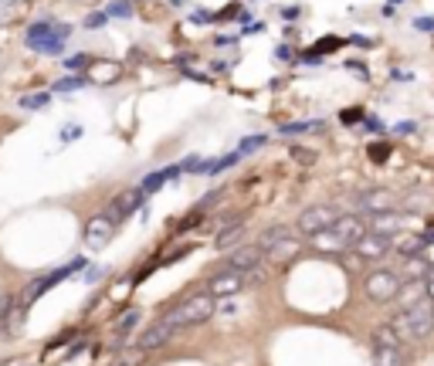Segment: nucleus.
<instances>
[{"instance_id":"nucleus-1","label":"nucleus","mask_w":434,"mask_h":366,"mask_svg":"<svg viewBox=\"0 0 434 366\" xmlns=\"http://www.w3.org/2000/svg\"><path fill=\"white\" fill-rule=\"evenodd\" d=\"M391 329L400 336V343H404V339H414V343H417V339H424V336L434 329V302L421 298V302L407 305L404 312H397V316H394Z\"/></svg>"},{"instance_id":"nucleus-2","label":"nucleus","mask_w":434,"mask_h":366,"mask_svg":"<svg viewBox=\"0 0 434 366\" xmlns=\"http://www.w3.org/2000/svg\"><path fill=\"white\" fill-rule=\"evenodd\" d=\"M214 312H217V305H214V298L204 292V295H190V298H184L180 305H173V309L163 316V323L173 325V329H187V325L207 323Z\"/></svg>"},{"instance_id":"nucleus-3","label":"nucleus","mask_w":434,"mask_h":366,"mask_svg":"<svg viewBox=\"0 0 434 366\" xmlns=\"http://www.w3.org/2000/svg\"><path fill=\"white\" fill-rule=\"evenodd\" d=\"M363 292H366L370 302L384 305V302H394L397 295L404 292V282H400V275L391 272V268H377V272H370V275L363 278Z\"/></svg>"},{"instance_id":"nucleus-4","label":"nucleus","mask_w":434,"mask_h":366,"mask_svg":"<svg viewBox=\"0 0 434 366\" xmlns=\"http://www.w3.org/2000/svg\"><path fill=\"white\" fill-rule=\"evenodd\" d=\"M339 221V210L333 207V203H316V207H306L302 214H299V234H319V231H326V227H333Z\"/></svg>"},{"instance_id":"nucleus-5","label":"nucleus","mask_w":434,"mask_h":366,"mask_svg":"<svg viewBox=\"0 0 434 366\" xmlns=\"http://www.w3.org/2000/svg\"><path fill=\"white\" fill-rule=\"evenodd\" d=\"M65 34H68V28H55V21H44V24H34L28 31V48L44 51V54H55V51H61Z\"/></svg>"},{"instance_id":"nucleus-6","label":"nucleus","mask_w":434,"mask_h":366,"mask_svg":"<svg viewBox=\"0 0 434 366\" xmlns=\"http://www.w3.org/2000/svg\"><path fill=\"white\" fill-rule=\"evenodd\" d=\"M265 261V254L255 247V244H244V247H235L228 258H224V265H221V272H237V275H244V272H251V268H258Z\"/></svg>"},{"instance_id":"nucleus-7","label":"nucleus","mask_w":434,"mask_h":366,"mask_svg":"<svg viewBox=\"0 0 434 366\" xmlns=\"http://www.w3.org/2000/svg\"><path fill=\"white\" fill-rule=\"evenodd\" d=\"M112 234H116V224L106 217V214H99V217H92L88 224H85V247H92V251H102L106 244L112 241Z\"/></svg>"},{"instance_id":"nucleus-8","label":"nucleus","mask_w":434,"mask_h":366,"mask_svg":"<svg viewBox=\"0 0 434 366\" xmlns=\"http://www.w3.org/2000/svg\"><path fill=\"white\" fill-rule=\"evenodd\" d=\"M391 247H394L391 238H380V234H373V231H366V234L353 244V251L363 258V261H380V258L391 254Z\"/></svg>"},{"instance_id":"nucleus-9","label":"nucleus","mask_w":434,"mask_h":366,"mask_svg":"<svg viewBox=\"0 0 434 366\" xmlns=\"http://www.w3.org/2000/svg\"><path fill=\"white\" fill-rule=\"evenodd\" d=\"M244 288V275H237V272H217L210 282H207V295L210 298H231Z\"/></svg>"},{"instance_id":"nucleus-10","label":"nucleus","mask_w":434,"mask_h":366,"mask_svg":"<svg viewBox=\"0 0 434 366\" xmlns=\"http://www.w3.org/2000/svg\"><path fill=\"white\" fill-rule=\"evenodd\" d=\"M404 227H407V221H404V214H397V210H380V214L370 217V231L380 234V238H391V241H394V234H400Z\"/></svg>"},{"instance_id":"nucleus-11","label":"nucleus","mask_w":434,"mask_h":366,"mask_svg":"<svg viewBox=\"0 0 434 366\" xmlns=\"http://www.w3.org/2000/svg\"><path fill=\"white\" fill-rule=\"evenodd\" d=\"M143 203V190H126V194H119L116 201L109 203V210H106V217L112 221V224H119V221H126L136 207Z\"/></svg>"},{"instance_id":"nucleus-12","label":"nucleus","mask_w":434,"mask_h":366,"mask_svg":"<svg viewBox=\"0 0 434 366\" xmlns=\"http://www.w3.org/2000/svg\"><path fill=\"white\" fill-rule=\"evenodd\" d=\"M173 332H177L173 325H166L163 319H157V323H153L150 329H146V332H143V336H139V349H143V353H150V349H159V346H166V343L173 339Z\"/></svg>"},{"instance_id":"nucleus-13","label":"nucleus","mask_w":434,"mask_h":366,"mask_svg":"<svg viewBox=\"0 0 434 366\" xmlns=\"http://www.w3.org/2000/svg\"><path fill=\"white\" fill-rule=\"evenodd\" d=\"M359 210L363 214H380V210H391V194L387 190H370L359 197Z\"/></svg>"},{"instance_id":"nucleus-14","label":"nucleus","mask_w":434,"mask_h":366,"mask_svg":"<svg viewBox=\"0 0 434 366\" xmlns=\"http://www.w3.org/2000/svg\"><path fill=\"white\" fill-rule=\"evenodd\" d=\"M299 251H302L299 238H292V234H288V238H282L278 244H272V247H268L265 254H268V258H275V261H288V258H295Z\"/></svg>"},{"instance_id":"nucleus-15","label":"nucleus","mask_w":434,"mask_h":366,"mask_svg":"<svg viewBox=\"0 0 434 366\" xmlns=\"http://www.w3.org/2000/svg\"><path fill=\"white\" fill-rule=\"evenodd\" d=\"M313 244H316L319 251H343V247H346V241H343L333 227H326V231L313 234Z\"/></svg>"},{"instance_id":"nucleus-16","label":"nucleus","mask_w":434,"mask_h":366,"mask_svg":"<svg viewBox=\"0 0 434 366\" xmlns=\"http://www.w3.org/2000/svg\"><path fill=\"white\" fill-rule=\"evenodd\" d=\"M173 176H180V170H177V166H166V170H159V173H153V176H146L139 190H143V194H153V190H159L163 183H170Z\"/></svg>"},{"instance_id":"nucleus-17","label":"nucleus","mask_w":434,"mask_h":366,"mask_svg":"<svg viewBox=\"0 0 434 366\" xmlns=\"http://www.w3.org/2000/svg\"><path fill=\"white\" fill-rule=\"evenodd\" d=\"M373 349H400V336L391 329V323L373 332Z\"/></svg>"},{"instance_id":"nucleus-18","label":"nucleus","mask_w":434,"mask_h":366,"mask_svg":"<svg viewBox=\"0 0 434 366\" xmlns=\"http://www.w3.org/2000/svg\"><path fill=\"white\" fill-rule=\"evenodd\" d=\"M288 234H292L288 227H282V224H275V227H268V231H262V238H258V244H255V247H258V251L265 254V251H268L272 244H278V241H282V238H288Z\"/></svg>"},{"instance_id":"nucleus-19","label":"nucleus","mask_w":434,"mask_h":366,"mask_svg":"<svg viewBox=\"0 0 434 366\" xmlns=\"http://www.w3.org/2000/svg\"><path fill=\"white\" fill-rule=\"evenodd\" d=\"M373 366H404V356H400V349H377Z\"/></svg>"},{"instance_id":"nucleus-20","label":"nucleus","mask_w":434,"mask_h":366,"mask_svg":"<svg viewBox=\"0 0 434 366\" xmlns=\"http://www.w3.org/2000/svg\"><path fill=\"white\" fill-rule=\"evenodd\" d=\"M431 272V265L421 258V254H414V258H407V278H424Z\"/></svg>"},{"instance_id":"nucleus-21","label":"nucleus","mask_w":434,"mask_h":366,"mask_svg":"<svg viewBox=\"0 0 434 366\" xmlns=\"http://www.w3.org/2000/svg\"><path fill=\"white\" fill-rule=\"evenodd\" d=\"M244 234V224L237 221V224H231V227H224L221 234H217V247H228V244H235L237 238Z\"/></svg>"},{"instance_id":"nucleus-22","label":"nucleus","mask_w":434,"mask_h":366,"mask_svg":"<svg viewBox=\"0 0 434 366\" xmlns=\"http://www.w3.org/2000/svg\"><path fill=\"white\" fill-rule=\"evenodd\" d=\"M424 247H428V244H424L421 234H417V238H404V241H400V254H404V258H414V254H421Z\"/></svg>"},{"instance_id":"nucleus-23","label":"nucleus","mask_w":434,"mask_h":366,"mask_svg":"<svg viewBox=\"0 0 434 366\" xmlns=\"http://www.w3.org/2000/svg\"><path fill=\"white\" fill-rule=\"evenodd\" d=\"M313 129H322V122H285L282 132L285 136H295V132H313Z\"/></svg>"},{"instance_id":"nucleus-24","label":"nucleus","mask_w":434,"mask_h":366,"mask_svg":"<svg viewBox=\"0 0 434 366\" xmlns=\"http://www.w3.org/2000/svg\"><path fill=\"white\" fill-rule=\"evenodd\" d=\"M258 146H265V136H248V139H241V146H237V156H248V153H255Z\"/></svg>"},{"instance_id":"nucleus-25","label":"nucleus","mask_w":434,"mask_h":366,"mask_svg":"<svg viewBox=\"0 0 434 366\" xmlns=\"http://www.w3.org/2000/svg\"><path fill=\"white\" fill-rule=\"evenodd\" d=\"M48 99H51V92H38V95H24V99H21V109H41V105H48Z\"/></svg>"},{"instance_id":"nucleus-26","label":"nucleus","mask_w":434,"mask_h":366,"mask_svg":"<svg viewBox=\"0 0 434 366\" xmlns=\"http://www.w3.org/2000/svg\"><path fill=\"white\" fill-rule=\"evenodd\" d=\"M106 17H132V7L126 0H116V3L106 7Z\"/></svg>"},{"instance_id":"nucleus-27","label":"nucleus","mask_w":434,"mask_h":366,"mask_svg":"<svg viewBox=\"0 0 434 366\" xmlns=\"http://www.w3.org/2000/svg\"><path fill=\"white\" fill-rule=\"evenodd\" d=\"M88 65H92L88 54H72V58H65V68H68V72H85Z\"/></svg>"},{"instance_id":"nucleus-28","label":"nucleus","mask_w":434,"mask_h":366,"mask_svg":"<svg viewBox=\"0 0 434 366\" xmlns=\"http://www.w3.org/2000/svg\"><path fill=\"white\" fill-rule=\"evenodd\" d=\"M81 85H85V79H81V75H72V79L55 81V92H75V88H81Z\"/></svg>"},{"instance_id":"nucleus-29","label":"nucleus","mask_w":434,"mask_h":366,"mask_svg":"<svg viewBox=\"0 0 434 366\" xmlns=\"http://www.w3.org/2000/svg\"><path fill=\"white\" fill-rule=\"evenodd\" d=\"M143 363V349H129V353H119L116 366H139Z\"/></svg>"},{"instance_id":"nucleus-30","label":"nucleus","mask_w":434,"mask_h":366,"mask_svg":"<svg viewBox=\"0 0 434 366\" xmlns=\"http://www.w3.org/2000/svg\"><path fill=\"white\" fill-rule=\"evenodd\" d=\"M136 323H139V312L132 309V312H129V316H126V319L119 323V336H122V332H129V329H132V325H136Z\"/></svg>"},{"instance_id":"nucleus-31","label":"nucleus","mask_w":434,"mask_h":366,"mask_svg":"<svg viewBox=\"0 0 434 366\" xmlns=\"http://www.w3.org/2000/svg\"><path fill=\"white\" fill-rule=\"evenodd\" d=\"M424 295H428V302H434V265H431V272L424 275Z\"/></svg>"},{"instance_id":"nucleus-32","label":"nucleus","mask_w":434,"mask_h":366,"mask_svg":"<svg viewBox=\"0 0 434 366\" xmlns=\"http://www.w3.org/2000/svg\"><path fill=\"white\" fill-rule=\"evenodd\" d=\"M106 21H109L106 14H88V17H85V24H88V28H102Z\"/></svg>"},{"instance_id":"nucleus-33","label":"nucleus","mask_w":434,"mask_h":366,"mask_svg":"<svg viewBox=\"0 0 434 366\" xmlns=\"http://www.w3.org/2000/svg\"><path fill=\"white\" fill-rule=\"evenodd\" d=\"M387 153H391V150H387V143H377V146L370 150V156H373V160H387Z\"/></svg>"},{"instance_id":"nucleus-34","label":"nucleus","mask_w":434,"mask_h":366,"mask_svg":"<svg viewBox=\"0 0 434 366\" xmlns=\"http://www.w3.org/2000/svg\"><path fill=\"white\" fill-rule=\"evenodd\" d=\"M359 116H363L359 109H346V112H343V122H346V125H353V122H359Z\"/></svg>"},{"instance_id":"nucleus-35","label":"nucleus","mask_w":434,"mask_h":366,"mask_svg":"<svg viewBox=\"0 0 434 366\" xmlns=\"http://www.w3.org/2000/svg\"><path fill=\"white\" fill-rule=\"evenodd\" d=\"M292 156L302 163H313V153H306V150H299V146H292Z\"/></svg>"},{"instance_id":"nucleus-36","label":"nucleus","mask_w":434,"mask_h":366,"mask_svg":"<svg viewBox=\"0 0 434 366\" xmlns=\"http://www.w3.org/2000/svg\"><path fill=\"white\" fill-rule=\"evenodd\" d=\"M414 28L417 31H434V21L431 17H421V21H414Z\"/></svg>"},{"instance_id":"nucleus-37","label":"nucleus","mask_w":434,"mask_h":366,"mask_svg":"<svg viewBox=\"0 0 434 366\" xmlns=\"http://www.w3.org/2000/svg\"><path fill=\"white\" fill-rule=\"evenodd\" d=\"M282 17H285V21H295V17H299V7H285Z\"/></svg>"},{"instance_id":"nucleus-38","label":"nucleus","mask_w":434,"mask_h":366,"mask_svg":"<svg viewBox=\"0 0 434 366\" xmlns=\"http://www.w3.org/2000/svg\"><path fill=\"white\" fill-rule=\"evenodd\" d=\"M366 129H373V132H384V122H377V119H366Z\"/></svg>"},{"instance_id":"nucleus-39","label":"nucleus","mask_w":434,"mask_h":366,"mask_svg":"<svg viewBox=\"0 0 434 366\" xmlns=\"http://www.w3.org/2000/svg\"><path fill=\"white\" fill-rule=\"evenodd\" d=\"M353 41H356V44H363V48H370V44H373V41L363 38V34H353Z\"/></svg>"}]
</instances>
